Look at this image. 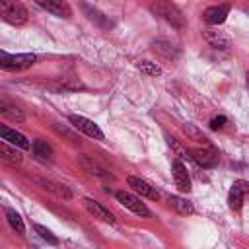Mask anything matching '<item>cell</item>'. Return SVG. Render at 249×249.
<instances>
[{
  "instance_id": "obj_1",
  "label": "cell",
  "mask_w": 249,
  "mask_h": 249,
  "mask_svg": "<svg viewBox=\"0 0 249 249\" xmlns=\"http://www.w3.org/2000/svg\"><path fill=\"white\" fill-rule=\"evenodd\" d=\"M152 12L173 27H185V18H183L181 10L169 0H156L152 4Z\"/></svg>"
},
{
  "instance_id": "obj_2",
  "label": "cell",
  "mask_w": 249,
  "mask_h": 249,
  "mask_svg": "<svg viewBox=\"0 0 249 249\" xmlns=\"http://www.w3.org/2000/svg\"><path fill=\"white\" fill-rule=\"evenodd\" d=\"M0 14H2V19L6 23H12V25H21L27 21V8L16 0H0Z\"/></svg>"
},
{
  "instance_id": "obj_3",
  "label": "cell",
  "mask_w": 249,
  "mask_h": 249,
  "mask_svg": "<svg viewBox=\"0 0 249 249\" xmlns=\"http://www.w3.org/2000/svg\"><path fill=\"white\" fill-rule=\"evenodd\" d=\"M37 62V54L33 53H19V54H8L0 53V68L2 70H25Z\"/></svg>"
},
{
  "instance_id": "obj_4",
  "label": "cell",
  "mask_w": 249,
  "mask_h": 249,
  "mask_svg": "<svg viewBox=\"0 0 249 249\" xmlns=\"http://www.w3.org/2000/svg\"><path fill=\"white\" fill-rule=\"evenodd\" d=\"M115 198H117L124 208H128L130 212L138 214L140 218H150V216H152L150 208H148L138 196H134V195L128 193V191H117V193H115Z\"/></svg>"
},
{
  "instance_id": "obj_5",
  "label": "cell",
  "mask_w": 249,
  "mask_h": 249,
  "mask_svg": "<svg viewBox=\"0 0 249 249\" xmlns=\"http://www.w3.org/2000/svg\"><path fill=\"white\" fill-rule=\"evenodd\" d=\"M68 121H70V124H72L76 130L84 132V134L89 136V138H95V140H103V138H105L103 132H101V128H99L93 121H89V119H86V117H82V115H70Z\"/></svg>"
},
{
  "instance_id": "obj_6",
  "label": "cell",
  "mask_w": 249,
  "mask_h": 249,
  "mask_svg": "<svg viewBox=\"0 0 249 249\" xmlns=\"http://www.w3.org/2000/svg\"><path fill=\"white\" fill-rule=\"evenodd\" d=\"M171 173H173L175 187L181 193H189L191 191V177H189V171H187V167H185V163L181 160H175L171 163Z\"/></svg>"
},
{
  "instance_id": "obj_7",
  "label": "cell",
  "mask_w": 249,
  "mask_h": 249,
  "mask_svg": "<svg viewBox=\"0 0 249 249\" xmlns=\"http://www.w3.org/2000/svg\"><path fill=\"white\" fill-rule=\"evenodd\" d=\"M247 191H249V183L247 181H243V179L233 181V185L230 189V195H228V204H230L231 210H239L241 208Z\"/></svg>"
},
{
  "instance_id": "obj_8",
  "label": "cell",
  "mask_w": 249,
  "mask_h": 249,
  "mask_svg": "<svg viewBox=\"0 0 249 249\" xmlns=\"http://www.w3.org/2000/svg\"><path fill=\"white\" fill-rule=\"evenodd\" d=\"M230 14V4H218V6H210L204 10L202 14V19L208 23V25H220L226 21Z\"/></svg>"
},
{
  "instance_id": "obj_9",
  "label": "cell",
  "mask_w": 249,
  "mask_h": 249,
  "mask_svg": "<svg viewBox=\"0 0 249 249\" xmlns=\"http://www.w3.org/2000/svg\"><path fill=\"white\" fill-rule=\"evenodd\" d=\"M35 4L41 6L43 10L51 12L53 16H58V18H70L72 16V10L64 0H35Z\"/></svg>"
},
{
  "instance_id": "obj_10",
  "label": "cell",
  "mask_w": 249,
  "mask_h": 249,
  "mask_svg": "<svg viewBox=\"0 0 249 249\" xmlns=\"http://www.w3.org/2000/svg\"><path fill=\"white\" fill-rule=\"evenodd\" d=\"M126 181H128V187H132V191L138 193L140 196H146V198H152V200H156V198L160 196V193L156 191V187H152L148 181H144V179H140V177L130 175Z\"/></svg>"
},
{
  "instance_id": "obj_11",
  "label": "cell",
  "mask_w": 249,
  "mask_h": 249,
  "mask_svg": "<svg viewBox=\"0 0 249 249\" xmlns=\"http://www.w3.org/2000/svg\"><path fill=\"white\" fill-rule=\"evenodd\" d=\"M84 206L89 214H93V218H99L103 222H109V224H115V216L109 208H105L101 202L93 200V198H84Z\"/></svg>"
},
{
  "instance_id": "obj_12",
  "label": "cell",
  "mask_w": 249,
  "mask_h": 249,
  "mask_svg": "<svg viewBox=\"0 0 249 249\" xmlns=\"http://www.w3.org/2000/svg\"><path fill=\"white\" fill-rule=\"evenodd\" d=\"M191 158L202 167H214L218 163V156L212 148H195L191 150Z\"/></svg>"
},
{
  "instance_id": "obj_13",
  "label": "cell",
  "mask_w": 249,
  "mask_h": 249,
  "mask_svg": "<svg viewBox=\"0 0 249 249\" xmlns=\"http://www.w3.org/2000/svg\"><path fill=\"white\" fill-rule=\"evenodd\" d=\"M0 134H2V140H6V142H10V144L18 146L19 150H27V148H29V140H27L21 132H18V130H14V128H10V126H0Z\"/></svg>"
},
{
  "instance_id": "obj_14",
  "label": "cell",
  "mask_w": 249,
  "mask_h": 249,
  "mask_svg": "<svg viewBox=\"0 0 249 249\" xmlns=\"http://www.w3.org/2000/svg\"><path fill=\"white\" fill-rule=\"evenodd\" d=\"M204 39L216 49H228L230 47V37L224 31H218V29H206Z\"/></svg>"
},
{
  "instance_id": "obj_15",
  "label": "cell",
  "mask_w": 249,
  "mask_h": 249,
  "mask_svg": "<svg viewBox=\"0 0 249 249\" xmlns=\"http://www.w3.org/2000/svg\"><path fill=\"white\" fill-rule=\"evenodd\" d=\"M18 146H10V142H6V140H2V144H0V154H2V158L6 160V161H10V163H19L21 161V154H19V150H16Z\"/></svg>"
},
{
  "instance_id": "obj_16",
  "label": "cell",
  "mask_w": 249,
  "mask_h": 249,
  "mask_svg": "<svg viewBox=\"0 0 249 249\" xmlns=\"http://www.w3.org/2000/svg\"><path fill=\"white\" fill-rule=\"evenodd\" d=\"M31 150H33V156H35L39 161H47V160H51V156H53L51 146H49L47 142H43V140H33Z\"/></svg>"
},
{
  "instance_id": "obj_17",
  "label": "cell",
  "mask_w": 249,
  "mask_h": 249,
  "mask_svg": "<svg viewBox=\"0 0 249 249\" xmlns=\"http://www.w3.org/2000/svg\"><path fill=\"white\" fill-rule=\"evenodd\" d=\"M80 163H82V167H84L88 173H91V175H97V177H103V179L109 177V171H107L105 167H101L99 163L91 161L89 158H80Z\"/></svg>"
},
{
  "instance_id": "obj_18",
  "label": "cell",
  "mask_w": 249,
  "mask_h": 249,
  "mask_svg": "<svg viewBox=\"0 0 249 249\" xmlns=\"http://www.w3.org/2000/svg\"><path fill=\"white\" fill-rule=\"evenodd\" d=\"M169 204H171L179 214H193V212H195L193 204H191L187 198H181V196H169Z\"/></svg>"
},
{
  "instance_id": "obj_19",
  "label": "cell",
  "mask_w": 249,
  "mask_h": 249,
  "mask_svg": "<svg viewBox=\"0 0 249 249\" xmlns=\"http://www.w3.org/2000/svg\"><path fill=\"white\" fill-rule=\"evenodd\" d=\"M6 218H8V224L12 226V230H16L18 233H25L23 220H21V216L14 208H6Z\"/></svg>"
},
{
  "instance_id": "obj_20",
  "label": "cell",
  "mask_w": 249,
  "mask_h": 249,
  "mask_svg": "<svg viewBox=\"0 0 249 249\" xmlns=\"http://www.w3.org/2000/svg\"><path fill=\"white\" fill-rule=\"evenodd\" d=\"M136 68L140 72L148 74V76H160L161 74V66L156 64V62H152V60H138L136 62Z\"/></svg>"
},
{
  "instance_id": "obj_21",
  "label": "cell",
  "mask_w": 249,
  "mask_h": 249,
  "mask_svg": "<svg viewBox=\"0 0 249 249\" xmlns=\"http://www.w3.org/2000/svg\"><path fill=\"white\" fill-rule=\"evenodd\" d=\"M0 113H2V117H6V119H12V121H23V113L18 109V107H14V105H8V103H0Z\"/></svg>"
},
{
  "instance_id": "obj_22",
  "label": "cell",
  "mask_w": 249,
  "mask_h": 249,
  "mask_svg": "<svg viewBox=\"0 0 249 249\" xmlns=\"http://www.w3.org/2000/svg\"><path fill=\"white\" fill-rule=\"evenodd\" d=\"M156 53H160V54H163V56H167V58H171V56H175V53H173V45L169 43V41H163V39H160V41H154V47H152Z\"/></svg>"
},
{
  "instance_id": "obj_23",
  "label": "cell",
  "mask_w": 249,
  "mask_h": 249,
  "mask_svg": "<svg viewBox=\"0 0 249 249\" xmlns=\"http://www.w3.org/2000/svg\"><path fill=\"white\" fill-rule=\"evenodd\" d=\"M43 185H45V189H49V191H53V193H56L58 196H62V198H70L72 196V193L64 187V185H60V183H51V181H41Z\"/></svg>"
},
{
  "instance_id": "obj_24",
  "label": "cell",
  "mask_w": 249,
  "mask_h": 249,
  "mask_svg": "<svg viewBox=\"0 0 249 249\" xmlns=\"http://www.w3.org/2000/svg\"><path fill=\"white\" fill-rule=\"evenodd\" d=\"M33 228H35V231L39 233V237H41V239H45V241H47V243H51V245H58V237H54L51 230H47V228H45V226H41V224H35Z\"/></svg>"
},
{
  "instance_id": "obj_25",
  "label": "cell",
  "mask_w": 249,
  "mask_h": 249,
  "mask_svg": "<svg viewBox=\"0 0 249 249\" xmlns=\"http://www.w3.org/2000/svg\"><path fill=\"white\" fill-rule=\"evenodd\" d=\"M183 130H185V134H187V136H191V138H193V140H196V142H206V140H208V138H206V136H204V134H202L195 124H189V123H187V124L183 126Z\"/></svg>"
},
{
  "instance_id": "obj_26",
  "label": "cell",
  "mask_w": 249,
  "mask_h": 249,
  "mask_svg": "<svg viewBox=\"0 0 249 249\" xmlns=\"http://www.w3.org/2000/svg\"><path fill=\"white\" fill-rule=\"evenodd\" d=\"M226 123H228V119H226L224 115H218V117H212L208 124H210V128H212V130H218V128H222Z\"/></svg>"
},
{
  "instance_id": "obj_27",
  "label": "cell",
  "mask_w": 249,
  "mask_h": 249,
  "mask_svg": "<svg viewBox=\"0 0 249 249\" xmlns=\"http://www.w3.org/2000/svg\"><path fill=\"white\" fill-rule=\"evenodd\" d=\"M245 80H247V88H249V70H247V74H245Z\"/></svg>"
}]
</instances>
